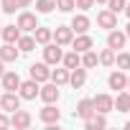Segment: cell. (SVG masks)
Returning a JSON list of instances; mask_svg holds the SVG:
<instances>
[{
	"mask_svg": "<svg viewBox=\"0 0 130 130\" xmlns=\"http://www.w3.org/2000/svg\"><path fill=\"white\" fill-rule=\"evenodd\" d=\"M61 56H64V51H61V46H59L56 41L43 43V61L48 64V67H56V64H61Z\"/></svg>",
	"mask_w": 130,
	"mask_h": 130,
	"instance_id": "6da1fadb",
	"label": "cell"
},
{
	"mask_svg": "<svg viewBox=\"0 0 130 130\" xmlns=\"http://www.w3.org/2000/svg\"><path fill=\"white\" fill-rule=\"evenodd\" d=\"M15 26L21 28V33H33V28L38 26V18H36V13H31V10H21L18 18H15Z\"/></svg>",
	"mask_w": 130,
	"mask_h": 130,
	"instance_id": "7a4b0ae2",
	"label": "cell"
},
{
	"mask_svg": "<svg viewBox=\"0 0 130 130\" xmlns=\"http://www.w3.org/2000/svg\"><path fill=\"white\" fill-rule=\"evenodd\" d=\"M31 122H33V117H31L28 110H21V107H18V110L10 112V127H15V130H28Z\"/></svg>",
	"mask_w": 130,
	"mask_h": 130,
	"instance_id": "3957f363",
	"label": "cell"
},
{
	"mask_svg": "<svg viewBox=\"0 0 130 130\" xmlns=\"http://www.w3.org/2000/svg\"><path fill=\"white\" fill-rule=\"evenodd\" d=\"M28 74H31V79H36L38 84H43V82H48L51 69H48L46 61H36V64H31V67H28Z\"/></svg>",
	"mask_w": 130,
	"mask_h": 130,
	"instance_id": "277c9868",
	"label": "cell"
},
{
	"mask_svg": "<svg viewBox=\"0 0 130 130\" xmlns=\"http://www.w3.org/2000/svg\"><path fill=\"white\" fill-rule=\"evenodd\" d=\"M38 89H41V84H38L36 79H26V82L18 84V94H21V100H28V102L38 97Z\"/></svg>",
	"mask_w": 130,
	"mask_h": 130,
	"instance_id": "5b68a950",
	"label": "cell"
},
{
	"mask_svg": "<svg viewBox=\"0 0 130 130\" xmlns=\"http://www.w3.org/2000/svg\"><path fill=\"white\" fill-rule=\"evenodd\" d=\"M38 120H41L43 125H56V122L61 120V112L56 110V102H46V107L38 112Z\"/></svg>",
	"mask_w": 130,
	"mask_h": 130,
	"instance_id": "8992f818",
	"label": "cell"
},
{
	"mask_svg": "<svg viewBox=\"0 0 130 130\" xmlns=\"http://www.w3.org/2000/svg\"><path fill=\"white\" fill-rule=\"evenodd\" d=\"M107 87H110V89H115V92L127 89V72H122V69L110 72V77H107Z\"/></svg>",
	"mask_w": 130,
	"mask_h": 130,
	"instance_id": "52a82bcc",
	"label": "cell"
},
{
	"mask_svg": "<svg viewBox=\"0 0 130 130\" xmlns=\"http://www.w3.org/2000/svg\"><path fill=\"white\" fill-rule=\"evenodd\" d=\"M21 107V94L18 92H5V94H0V110L3 112H13V110H18Z\"/></svg>",
	"mask_w": 130,
	"mask_h": 130,
	"instance_id": "ba28073f",
	"label": "cell"
},
{
	"mask_svg": "<svg viewBox=\"0 0 130 130\" xmlns=\"http://www.w3.org/2000/svg\"><path fill=\"white\" fill-rule=\"evenodd\" d=\"M125 43H127L125 31H117V28L107 31V46H110L112 51H122V48H125Z\"/></svg>",
	"mask_w": 130,
	"mask_h": 130,
	"instance_id": "9c48e42d",
	"label": "cell"
},
{
	"mask_svg": "<svg viewBox=\"0 0 130 130\" xmlns=\"http://www.w3.org/2000/svg\"><path fill=\"white\" fill-rule=\"evenodd\" d=\"M59 94H61V92H59V84H54L51 79L43 82L41 89H38V97H41L43 102H59Z\"/></svg>",
	"mask_w": 130,
	"mask_h": 130,
	"instance_id": "30bf717a",
	"label": "cell"
},
{
	"mask_svg": "<svg viewBox=\"0 0 130 130\" xmlns=\"http://www.w3.org/2000/svg\"><path fill=\"white\" fill-rule=\"evenodd\" d=\"M72 38H74L72 26H56V28H54V38H51V41H56L59 46H72Z\"/></svg>",
	"mask_w": 130,
	"mask_h": 130,
	"instance_id": "8fae6325",
	"label": "cell"
},
{
	"mask_svg": "<svg viewBox=\"0 0 130 130\" xmlns=\"http://www.w3.org/2000/svg\"><path fill=\"white\" fill-rule=\"evenodd\" d=\"M97 26L105 28V31H112V28H117V15H115L112 10L102 8V10L97 13Z\"/></svg>",
	"mask_w": 130,
	"mask_h": 130,
	"instance_id": "7c38bea8",
	"label": "cell"
},
{
	"mask_svg": "<svg viewBox=\"0 0 130 130\" xmlns=\"http://www.w3.org/2000/svg\"><path fill=\"white\" fill-rule=\"evenodd\" d=\"M72 48H74V51H79V54H84V51L94 48V41H92V36H89V33H77V36L72 38Z\"/></svg>",
	"mask_w": 130,
	"mask_h": 130,
	"instance_id": "4fadbf2b",
	"label": "cell"
},
{
	"mask_svg": "<svg viewBox=\"0 0 130 130\" xmlns=\"http://www.w3.org/2000/svg\"><path fill=\"white\" fill-rule=\"evenodd\" d=\"M92 102H94V112L107 115V112H112V110H115L112 94H97V97H92Z\"/></svg>",
	"mask_w": 130,
	"mask_h": 130,
	"instance_id": "5bb4252c",
	"label": "cell"
},
{
	"mask_svg": "<svg viewBox=\"0 0 130 130\" xmlns=\"http://www.w3.org/2000/svg\"><path fill=\"white\" fill-rule=\"evenodd\" d=\"M0 84H3L5 92H18V84H21L18 72H8V69H5V74L0 77Z\"/></svg>",
	"mask_w": 130,
	"mask_h": 130,
	"instance_id": "9a60e30c",
	"label": "cell"
},
{
	"mask_svg": "<svg viewBox=\"0 0 130 130\" xmlns=\"http://www.w3.org/2000/svg\"><path fill=\"white\" fill-rule=\"evenodd\" d=\"M84 82H87V69H84V67H74V69H69V84H72L74 89H82Z\"/></svg>",
	"mask_w": 130,
	"mask_h": 130,
	"instance_id": "2e32d148",
	"label": "cell"
},
{
	"mask_svg": "<svg viewBox=\"0 0 130 130\" xmlns=\"http://www.w3.org/2000/svg\"><path fill=\"white\" fill-rule=\"evenodd\" d=\"M18 56H21V48H18L15 43H3V46H0V59H3L5 64L18 61Z\"/></svg>",
	"mask_w": 130,
	"mask_h": 130,
	"instance_id": "e0dca14e",
	"label": "cell"
},
{
	"mask_svg": "<svg viewBox=\"0 0 130 130\" xmlns=\"http://www.w3.org/2000/svg\"><path fill=\"white\" fill-rule=\"evenodd\" d=\"M69 26H72V31H74V33H87V31H89V26H92V21H89L84 13H77V15L72 18V23H69Z\"/></svg>",
	"mask_w": 130,
	"mask_h": 130,
	"instance_id": "ac0fdd59",
	"label": "cell"
},
{
	"mask_svg": "<svg viewBox=\"0 0 130 130\" xmlns=\"http://www.w3.org/2000/svg\"><path fill=\"white\" fill-rule=\"evenodd\" d=\"M92 115H94V102H92V100H79V105H77V110H74V117L87 120V117H92Z\"/></svg>",
	"mask_w": 130,
	"mask_h": 130,
	"instance_id": "d6986e66",
	"label": "cell"
},
{
	"mask_svg": "<svg viewBox=\"0 0 130 130\" xmlns=\"http://www.w3.org/2000/svg\"><path fill=\"white\" fill-rule=\"evenodd\" d=\"M112 102H115L117 112H130V92L127 89H120L117 97H112Z\"/></svg>",
	"mask_w": 130,
	"mask_h": 130,
	"instance_id": "ffe728a7",
	"label": "cell"
},
{
	"mask_svg": "<svg viewBox=\"0 0 130 130\" xmlns=\"http://www.w3.org/2000/svg\"><path fill=\"white\" fill-rule=\"evenodd\" d=\"M84 127H87V130H102V127H107V115L94 112L92 117H87V120H84Z\"/></svg>",
	"mask_w": 130,
	"mask_h": 130,
	"instance_id": "44dd1931",
	"label": "cell"
},
{
	"mask_svg": "<svg viewBox=\"0 0 130 130\" xmlns=\"http://www.w3.org/2000/svg\"><path fill=\"white\" fill-rule=\"evenodd\" d=\"M54 84H59V87H64V84H69V69L67 67H59L56 64V69H51V77H48Z\"/></svg>",
	"mask_w": 130,
	"mask_h": 130,
	"instance_id": "7402d4cb",
	"label": "cell"
},
{
	"mask_svg": "<svg viewBox=\"0 0 130 130\" xmlns=\"http://www.w3.org/2000/svg\"><path fill=\"white\" fill-rule=\"evenodd\" d=\"M0 38H3L5 43H15V41L21 38V28H18L15 23H10V26H3V31H0Z\"/></svg>",
	"mask_w": 130,
	"mask_h": 130,
	"instance_id": "603a6c76",
	"label": "cell"
},
{
	"mask_svg": "<svg viewBox=\"0 0 130 130\" xmlns=\"http://www.w3.org/2000/svg\"><path fill=\"white\" fill-rule=\"evenodd\" d=\"M15 46L21 48V54H31V51L36 48V38H33V33H21V38L15 41Z\"/></svg>",
	"mask_w": 130,
	"mask_h": 130,
	"instance_id": "cb8c5ba5",
	"label": "cell"
},
{
	"mask_svg": "<svg viewBox=\"0 0 130 130\" xmlns=\"http://www.w3.org/2000/svg\"><path fill=\"white\" fill-rule=\"evenodd\" d=\"M61 64H64V67H67V69H74V67H82V54L72 48V51H67V54L61 56Z\"/></svg>",
	"mask_w": 130,
	"mask_h": 130,
	"instance_id": "d4e9b609",
	"label": "cell"
},
{
	"mask_svg": "<svg viewBox=\"0 0 130 130\" xmlns=\"http://www.w3.org/2000/svg\"><path fill=\"white\" fill-rule=\"evenodd\" d=\"M33 38H36V43H48L51 38H54V28H46V26H36L33 28Z\"/></svg>",
	"mask_w": 130,
	"mask_h": 130,
	"instance_id": "484cf974",
	"label": "cell"
},
{
	"mask_svg": "<svg viewBox=\"0 0 130 130\" xmlns=\"http://www.w3.org/2000/svg\"><path fill=\"white\" fill-rule=\"evenodd\" d=\"M97 64H100V56H97L94 48H89V51L82 54V67H84V69H94Z\"/></svg>",
	"mask_w": 130,
	"mask_h": 130,
	"instance_id": "4316f807",
	"label": "cell"
},
{
	"mask_svg": "<svg viewBox=\"0 0 130 130\" xmlns=\"http://www.w3.org/2000/svg\"><path fill=\"white\" fill-rule=\"evenodd\" d=\"M115 67L122 72H130V51H117L115 54Z\"/></svg>",
	"mask_w": 130,
	"mask_h": 130,
	"instance_id": "83f0119b",
	"label": "cell"
},
{
	"mask_svg": "<svg viewBox=\"0 0 130 130\" xmlns=\"http://www.w3.org/2000/svg\"><path fill=\"white\" fill-rule=\"evenodd\" d=\"M115 54H117V51H112L110 46L102 48V51L97 54V56H100V64H102V67H115Z\"/></svg>",
	"mask_w": 130,
	"mask_h": 130,
	"instance_id": "f1b7e54d",
	"label": "cell"
},
{
	"mask_svg": "<svg viewBox=\"0 0 130 130\" xmlns=\"http://www.w3.org/2000/svg\"><path fill=\"white\" fill-rule=\"evenodd\" d=\"M54 8H56V3H54V0H36V13H41V15L54 13Z\"/></svg>",
	"mask_w": 130,
	"mask_h": 130,
	"instance_id": "f546056e",
	"label": "cell"
},
{
	"mask_svg": "<svg viewBox=\"0 0 130 130\" xmlns=\"http://www.w3.org/2000/svg\"><path fill=\"white\" fill-rule=\"evenodd\" d=\"M125 3H127V0H107L105 5H107V10H112V13L117 15V13H122V10H125Z\"/></svg>",
	"mask_w": 130,
	"mask_h": 130,
	"instance_id": "4dcf8cb0",
	"label": "cell"
},
{
	"mask_svg": "<svg viewBox=\"0 0 130 130\" xmlns=\"http://www.w3.org/2000/svg\"><path fill=\"white\" fill-rule=\"evenodd\" d=\"M0 10L8 13V15H13L18 10V3H15V0H0Z\"/></svg>",
	"mask_w": 130,
	"mask_h": 130,
	"instance_id": "1f68e13d",
	"label": "cell"
},
{
	"mask_svg": "<svg viewBox=\"0 0 130 130\" xmlns=\"http://www.w3.org/2000/svg\"><path fill=\"white\" fill-rule=\"evenodd\" d=\"M56 3V10H61V13H72L74 10V0H54Z\"/></svg>",
	"mask_w": 130,
	"mask_h": 130,
	"instance_id": "d6a6232c",
	"label": "cell"
},
{
	"mask_svg": "<svg viewBox=\"0 0 130 130\" xmlns=\"http://www.w3.org/2000/svg\"><path fill=\"white\" fill-rule=\"evenodd\" d=\"M92 5H94V0H74V8H79L82 13H87Z\"/></svg>",
	"mask_w": 130,
	"mask_h": 130,
	"instance_id": "836d02e7",
	"label": "cell"
},
{
	"mask_svg": "<svg viewBox=\"0 0 130 130\" xmlns=\"http://www.w3.org/2000/svg\"><path fill=\"white\" fill-rule=\"evenodd\" d=\"M5 127H10V117L8 112H0V130H5Z\"/></svg>",
	"mask_w": 130,
	"mask_h": 130,
	"instance_id": "e575fe53",
	"label": "cell"
},
{
	"mask_svg": "<svg viewBox=\"0 0 130 130\" xmlns=\"http://www.w3.org/2000/svg\"><path fill=\"white\" fill-rule=\"evenodd\" d=\"M15 3H18V8H31L33 0H15Z\"/></svg>",
	"mask_w": 130,
	"mask_h": 130,
	"instance_id": "d590c367",
	"label": "cell"
},
{
	"mask_svg": "<svg viewBox=\"0 0 130 130\" xmlns=\"http://www.w3.org/2000/svg\"><path fill=\"white\" fill-rule=\"evenodd\" d=\"M3 74H5V61L0 59V77H3Z\"/></svg>",
	"mask_w": 130,
	"mask_h": 130,
	"instance_id": "8d00e7d4",
	"label": "cell"
},
{
	"mask_svg": "<svg viewBox=\"0 0 130 130\" xmlns=\"http://www.w3.org/2000/svg\"><path fill=\"white\" fill-rule=\"evenodd\" d=\"M122 13H125V15L130 18V3H125V10H122Z\"/></svg>",
	"mask_w": 130,
	"mask_h": 130,
	"instance_id": "74e56055",
	"label": "cell"
},
{
	"mask_svg": "<svg viewBox=\"0 0 130 130\" xmlns=\"http://www.w3.org/2000/svg\"><path fill=\"white\" fill-rule=\"evenodd\" d=\"M125 36H127V38H130V23H127V26H125Z\"/></svg>",
	"mask_w": 130,
	"mask_h": 130,
	"instance_id": "f35d334b",
	"label": "cell"
},
{
	"mask_svg": "<svg viewBox=\"0 0 130 130\" xmlns=\"http://www.w3.org/2000/svg\"><path fill=\"white\" fill-rule=\"evenodd\" d=\"M94 3H97V5H105V3H107V0H94Z\"/></svg>",
	"mask_w": 130,
	"mask_h": 130,
	"instance_id": "ab89813d",
	"label": "cell"
},
{
	"mask_svg": "<svg viewBox=\"0 0 130 130\" xmlns=\"http://www.w3.org/2000/svg\"><path fill=\"white\" fill-rule=\"evenodd\" d=\"M125 130H130V120H127V122H125Z\"/></svg>",
	"mask_w": 130,
	"mask_h": 130,
	"instance_id": "60d3db41",
	"label": "cell"
},
{
	"mask_svg": "<svg viewBox=\"0 0 130 130\" xmlns=\"http://www.w3.org/2000/svg\"><path fill=\"white\" fill-rule=\"evenodd\" d=\"M127 92H130V74H127Z\"/></svg>",
	"mask_w": 130,
	"mask_h": 130,
	"instance_id": "b9f144b4",
	"label": "cell"
},
{
	"mask_svg": "<svg viewBox=\"0 0 130 130\" xmlns=\"http://www.w3.org/2000/svg\"><path fill=\"white\" fill-rule=\"evenodd\" d=\"M0 31H3V26H0Z\"/></svg>",
	"mask_w": 130,
	"mask_h": 130,
	"instance_id": "7bdbcfd3",
	"label": "cell"
}]
</instances>
